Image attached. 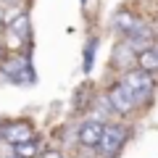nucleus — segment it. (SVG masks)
Instances as JSON below:
<instances>
[{"instance_id": "obj_1", "label": "nucleus", "mask_w": 158, "mask_h": 158, "mask_svg": "<svg viewBox=\"0 0 158 158\" xmlns=\"http://www.w3.org/2000/svg\"><path fill=\"white\" fill-rule=\"evenodd\" d=\"M127 135H129V132H127L121 124H108L106 127V135H103L100 145H98L100 158H116V153L121 150V145L127 142Z\"/></svg>"}, {"instance_id": "obj_2", "label": "nucleus", "mask_w": 158, "mask_h": 158, "mask_svg": "<svg viewBox=\"0 0 158 158\" xmlns=\"http://www.w3.org/2000/svg\"><path fill=\"white\" fill-rule=\"evenodd\" d=\"M3 77L13 85H32L34 82V69L27 58H11L3 66Z\"/></svg>"}, {"instance_id": "obj_3", "label": "nucleus", "mask_w": 158, "mask_h": 158, "mask_svg": "<svg viewBox=\"0 0 158 158\" xmlns=\"http://www.w3.org/2000/svg\"><path fill=\"white\" fill-rule=\"evenodd\" d=\"M121 85H124L127 90L135 95L137 103L148 100V98H150V92H153V79H150V74H145V71H129V74H124Z\"/></svg>"}, {"instance_id": "obj_4", "label": "nucleus", "mask_w": 158, "mask_h": 158, "mask_svg": "<svg viewBox=\"0 0 158 158\" xmlns=\"http://www.w3.org/2000/svg\"><path fill=\"white\" fill-rule=\"evenodd\" d=\"M108 103L113 106V111H118V113H129L132 108L137 106V100H135V95H132L129 90H127L121 82H118L116 87H111V92H108Z\"/></svg>"}, {"instance_id": "obj_5", "label": "nucleus", "mask_w": 158, "mask_h": 158, "mask_svg": "<svg viewBox=\"0 0 158 158\" xmlns=\"http://www.w3.org/2000/svg\"><path fill=\"white\" fill-rule=\"evenodd\" d=\"M153 40H156L153 29L148 27V24H142V27L137 29V32H132L129 37H127V42H124V45L129 48L132 53H137V56H140V53H145V50H150V48H153Z\"/></svg>"}, {"instance_id": "obj_6", "label": "nucleus", "mask_w": 158, "mask_h": 158, "mask_svg": "<svg viewBox=\"0 0 158 158\" xmlns=\"http://www.w3.org/2000/svg\"><path fill=\"white\" fill-rule=\"evenodd\" d=\"M3 140L11 142L13 148L16 145H24V142H32V127L27 121H13L3 129Z\"/></svg>"}, {"instance_id": "obj_7", "label": "nucleus", "mask_w": 158, "mask_h": 158, "mask_svg": "<svg viewBox=\"0 0 158 158\" xmlns=\"http://www.w3.org/2000/svg\"><path fill=\"white\" fill-rule=\"evenodd\" d=\"M103 135H106V124H100V121H85L82 129H79V142L85 148H98Z\"/></svg>"}, {"instance_id": "obj_8", "label": "nucleus", "mask_w": 158, "mask_h": 158, "mask_svg": "<svg viewBox=\"0 0 158 158\" xmlns=\"http://www.w3.org/2000/svg\"><path fill=\"white\" fill-rule=\"evenodd\" d=\"M140 27H142V21L135 16V13H129V11H118L116 16H113V29H118L124 37H129V34L137 32Z\"/></svg>"}, {"instance_id": "obj_9", "label": "nucleus", "mask_w": 158, "mask_h": 158, "mask_svg": "<svg viewBox=\"0 0 158 158\" xmlns=\"http://www.w3.org/2000/svg\"><path fill=\"white\" fill-rule=\"evenodd\" d=\"M137 63H140V71H145V74L158 71V45H153L150 50L140 53L137 56Z\"/></svg>"}, {"instance_id": "obj_10", "label": "nucleus", "mask_w": 158, "mask_h": 158, "mask_svg": "<svg viewBox=\"0 0 158 158\" xmlns=\"http://www.w3.org/2000/svg\"><path fill=\"white\" fill-rule=\"evenodd\" d=\"M8 29H11L19 40H27L29 32H32V29H29V16H24V13H21V16H16V19L11 21V27H8Z\"/></svg>"}, {"instance_id": "obj_11", "label": "nucleus", "mask_w": 158, "mask_h": 158, "mask_svg": "<svg viewBox=\"0 0 158 158\" xmlns=\"http://www.w3.org/2000/svg\"><path fill=\"white\" fill-rule=\"evenodd\" d=\"M16 158H37V145L34 142H24V145H16L13 148Z\"/></svg>"}, {"instance_id": "obj_12", "label": "nucleus", "mask_w": 158, "mask_h": 158, "mask_svg": "<svg viewBox=\"0 0 158 158\" xmlns=\"http://www.w3.org/2000/svg\"><path fill=\"white\" fill-rule=\"evenodd\" d=\"M95 48H98V40H90L87 42V50H85V71L92 69V61H95Z\"/></svg>"}, {"instance_id": "obj_13", "label": "nucleus", "mask_w": 158, "mask_h": 158, "mask_svg": "<svg viewBox=\"0 0 158 158\" xmlns=\"http://www.w3.org/2000/svg\"><path fill=\"white\" fill-rule=\"evenodd\" d=\"M42 158H61V153H56V150H48Z\"/></svg>"}]
</instances>
